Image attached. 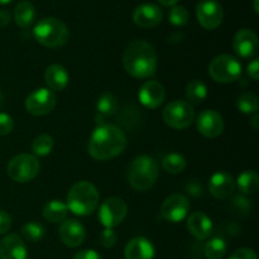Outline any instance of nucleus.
I'll return each mask as SVG.
<instances>
[{"mask_svg": "<svg viewBox=\"0 0 259 259\" xmlns=\"http://www.w3.org/2000/svg\"><path fill=\"white\" fill-rule=\"evenodd\" d=\"M126 147V137L119 126L113 124L98 125L88 144L89 154L98 161H108L123 153Z\"/></svg>", "mask_w": 259, "mask_h": 259, "instance_id": "obj_1", "label": "nucleus"}, {"mask_svg": "<svg viewBox=\"0 0 259 259\" xmlns=\"http://www.w3.org/2000/svg\"><path fill=\"white\" fill-rule=\"evenodd\" d=\"M158 56L151 43L137 39L129 43L124 51V68L136 78H148L156 73Z\"/></svg>", "mask_w": 259, "mask_h": 259, "instance_id": "obj_2", "label": "nucleus"}, {"mask_svg": "<svg viewBox=\"0 0 259 259\" xmlns=\"http://www.w3.org/2000/svg\"><path fill=\"white\" fill-rule=\"evenodd\" d=\"M98 189L89 181L76 182L67 195V207L77 217H88L99 205Z\"/></svg>", "mask_w": 259, "mask_h": 259, "instance_id": "obj_3", "label": "nucleus"}, {"mask_svg": "<svg viewBox=\"0 0 259 259\" xmlns=\"http://www.w3.org/2000/svg\"><path fill=\"white\" fill-rule=\"evenodd\" d=\"M159 176L158 163L149 156H139L128 168V180L131 186L137 191H147L151 189Z\"/></svg>", "mask_w": 259, "mask_h": 259, "instance_id": "obj_4", "label": "nucleus"}, {"mask_svg": "<svg viewBox=\"0 0 259 259\" xmlns=\"http://www.w3.org/2000/svg\"><path fill=\"white\" fill-rule=\"evenodd\" d=\"M33 35L38 43L48 48H57L66 45L70 37L68 28L57 18H43L35 24Z\"/></svg>", "mask_w": 259, "mask_h": 259, "instance_id": "obj_5", "label": "nucleus"}, {"mask_svg": "<svg viewBox=\"0 0 259 259\" xmlns=\"http://www.w3.org/2000/svg\"><path fill=\"white\" fill-rule=\"evenodd\" d=\"M209 75L217 82L229 83L239 80L242 76V65L232 55H219L209 65Z\"/></svg>", "mask_w": 259, "mask_h": 259, "instance_id": "obj_6", "label": "nucleus"}, {"mask_svg": "<svg viewBox=\"0 0 259 259\" xmlns=\"http://www.w3.org/2000/svg\"><path fill=\"white\" fill-rule=\"evenodd\" d=\"M40 169L39 161L33 154L22 153L13 157L8 163V175L13 181L18 184H25L38 176Z\"/></svg>", "mask_w": 259, "mask_h": 259, "instance_id": "obj_7", "label": "nucleus"}, {"mask_svg": "<svg viewBox=\"0 0 259 259\" xmlns=\"http://www.w3.org/2000/svg\"><path fill=\"white\" fill-rule=\"evenodd\" d=\"M164 123L177 131L189 128L195 120V109L185 100L171 101L162 113Z\"/></svg>", "mask_w": 259, "mask_h": 259, "instance_id": "obj_8", "label": "nucleus"}, {"mask_svg": "<svg viewBox=\"0 0 259 259\" xmlns=\"http://www.w3.org/2000/svg\"><path fill=\"white\" fill-rule=\"evenodd\" d=\"M126 214H128V206H126L125 201L116 196L106 199L99 209V219H100L101 224L110 229L121 224L123 220L125 219Z\"/></svg>", "mask_w": 259, "mask_h": 259, "instance_id": "obj_9", "label": "nucleus"}, {"mask_svg": "<svg viewBox=\"0 0 259 259\" xmlns=\"http://www.w3.org/2000/svg\"><path fill=\"white\" fill-rule=\"evenodd\" d=\"M56 95L52 90L40 88L30 93L25 99V109L29 114L34 116H43L50 114L55 109Z\"/></svg>", "mask_w": 259, "mask_h": 259, "instance_id": "obj_10", "label": "nucleus"}, {"mask_svg": "<svg viewBox=\"0 0 259 259\" xmlns=\"http://www.w3.org/2000/svg\"><path fill=\"white\" fill-rule=\"evenodd\" d=\"M196 17L202 28L207 30L217 29L224 19V9L217 0H204L197 4Z\"/></svg>", "mask_w": 259, "mask_h": 259, "instance_id": "obj_11", "label": "nucleus"}, {"mask_svg": "<svg viewBox=\"0 0 259 259\" xmlns=\"http://www.w3.org/2000/svg\"><path fill=\"white\" fill-rule=\"evenodd\" d=\"M190 211V202L185 195L172 194L163 201L161 215L169 223H180L186 219Z\"/></svg>", "mask_w": 259, "mask_h": 259, "instance_id": "obj_12", "label": "nucleus"}, {"mask_svg": "<svg viewBox=\"0 0 259 259\" xmlns=\"http://www.w3.org/2000/svg\"><path fill=\"white\" fill-rule=\"evenodd\" d=\"M197 131L206 138H217L224 131V120L215 110H202L196 120Z\"/></svg>", "mask_w": 259, "mask_h": 259, "instance_id": "obj_13", "label": "nucleus"}, {"mask_svg": "<svg viewBox=\"0 0 259 259\" xmlns=\"http://www.w3.org/2000/svg\"><path fill=\"white\" fill-rule=\"evenodd\" d=\"M163 19V12L153 3L138 5L133 12V22L141 28H153Z\"/></svg>", "mask_w": 259, "mask_h": 259, "instance_id": "obj_14", "label": "nucleus"}, {"mask_svg": "<svg viewBox=\"0 0 259 259\" xmlns=\"http://www.w3.org/2000/svg\"><path fill=\"white\" fill-rule=\"evenodd\" d=\"M138 98L142 105H144L146 108L157 109L163 104L164 98H166V90L158 81L149 80L141 86Z\"/></svg>", "mask_w": 259, "mask_h": 259, "instance_id": "obj_15", "label": "nucleus"}, {"mask_svg": "<svg viewBox=\"0 0 259 259\" xmlns=\"http://www.w3.org/2000/svg\"><path fill=\"white\" fill-rule=\"evenodd\" d=\"M61 242L68 248H77L86 238V230L80 222L75 219L63 220L60 227Z\"/></svg>", "mask_w": 259, "mask_h": 259, "instance_id": "obj_16", "label": "nucleus"}, {"mask_svg": "<svg viewBox=\"0 0 259 259\" xmlns=\"http://www.w3.org/2000/svg\"><path fill=\"white\" fill-rule=\"evenodd\" d=\"M235 53L243 58H250L258 51V37L252 29H240L235 33L233 39Z\"/></svg>", "mask_w": 259, "mask_h": 259, "instance_id": "obj_17", "label": "nucleus"}, {"mask_svg": "<svg viewBox=\"0 0 259 259\" xmlns=\"http://www.w3.org/2000/svg\"><path fill=\"white\" fill-rule=\"evenodd\" d=\"M28 250L19 235L9 234L0 240V259H27Z\"/></svg>", "mask_w": 259, "mask_h": 259, "instance_id": "obj_18", "label": "nucleus"}, {"mask_svg": "<svg viewBox=\"0 0 259 259\" xmlns=\"http://www.w3.org/2000/svg\"><path fill=\"white\" fill-rule=\"evenodd\" d=\"M235 190V181L227 172H217L209 181V191L215 199L225 200L233 195Z\"/></svg>", "mask_w": 259, "mask_h": 259, "instance_id": "obj_19", "label": "nucleus"}, {"mask_svg": "<svg viewBox=\"0 0 259 259\" xmlns=\"http://www.w3.org/2000/svg\"><path fill=\"white\" fill-rule=\"evenodd\" d=\"M156 250L153 244L147 238L136 237L129 240L124 248L125 259H153Z\"/></svg>", "mask_w": 259, "mask_h": 259, "instance_id": "obj_20", "label": "nucleus"}, {"mask_svg": "<svg viewBox=\"0 0 259 259\" xmlns=\"http://www.w3.org/2000/svg\"><path fill=\"white\" fill-rule=\"evenodd\" d=\"M187 229L196 239L205 240L211 235L212 222L206 214L201 211L192 212L187 218Z\"/></svg>", "mask_w": 259, "mask_h": 259, "instance_id": "obj_21", "label": "nucleus"}, {"mask_svg": "<svg viewBox=\"0 0 259 259\" xmlns=\"http://www.w3.org/2000/svg\"><path fill=\"white\" fill-rule=\"evenodd\" d=\"M70 75L67 70L62 65L53 63L48 66L45 71V81L50 90L52 91H61L68 85Z\"/></svg>", "mask_w": 259, "mask_h": 259, "instance_id": "obj_22", "label": "nucleus"}, {"mask_svg": "<svg viewBox=\"0 0 259 259\" xmlns=\"http://www.w3.org/2000/svg\"><path fill=\"white\" fill-rule=\"evenodd\" d=\"M15 23L23 29H27L34 23L35 19V8L28 0H23L17 4L14 9Z\"/></svg>", "mask_w": 259, "mask_h": 259, "instance_id": "obj_23", "label": "nucleus"}, {"mask_svg": "<svg viewBox=\"0 0 259 259\" xmlns=\"http://www.w3.org/2000/svg\"><path fill=\"white\" fill-rule=\"evenodd\" d=\"M118 108V99L113 95V94H104L99 98L98 103H96V110H98V115H96V123L99 125H103L104 118L106 116L113 115Z\"/></svg>", "mask_w": 259, "mask_h": 259, "instance_id": "obj_24", "label": "nucleus"}, {"mask_svg": "<svg viewBox=\"0 0 259 259\" xmlns=\"http://www.w3.org/2000/svg\"><path fill=\"white\" fill-rule=\"evenodd\" d=\"M68 207L61 200H51L43 206V218L50 223H60L67 218Z\"/></svg>", "mask_w": 259, "mask_h": 259, "instance_id": "obj_25", "label": "nucleus"}, {"mask_svg": "<svg viewBox=\"0 0 259 259\" xmlns=\"http://www.w3.org/2000/svg\"><path fill=\"white\" fill-rule=\"evenodd\" d=\"M185 95H186L187 103L191 105H199L206 99L207 88L202 81L192 80L187 83Z\"/></svg>", "mask_w": 259, "mask_h": 259, "instance_id": "obj_26", "label": "nucleus"}, {"mask_svg": "<svg viewBox=\"0 0 259 259\" xmlns=\"http://www.w3.org/2000/svg\"><path fill=\"white\" fill-rule=\"evenodd\" d=\"M237 185L244 195L255 194L259 189V176L255 171H244L238 176Z\"/></svg>", "mask_w": 259, "mask_h": 259, "instance_id": "obj_27", "label": "nucleus"}, {"mask_svg": "<svg viewBox=\"0 0 259 259\" xmlns=\"http://www.w3.org/2000/svg\"><path fill=\"white\" fill-rule=\"evenodd\" d=\"M186 159L180 153L167 154L163 161H162V166H163L164 171L171 175H179L184 172V169L186 168Z\"/></svg>", "mask_w": 259, "mask_h": 259, "instance_id": "obj_28", "label": "nucleus"}, {"mask_svg": "<svg viewBox=\"0 0 259 259\" xmlns=\"http://www.w3.org/2000/svg\"><path fill=\"white\" fill-rule=\"evenodd\" d=\"M227 242L223 238H212L205 244L204 253L207 259H222L227 253Z\"/></svg>", "mask_w": 259, "mask_h": 259, "instance_id": "obj_29", "label": "nucleus"}, {"mask_svg": "<svg viewBox=\"0 0 259 259\" xmlns=\"http://www.w3.org/2000/svg\"><path fill=\"white\" fill-rule=\"evenodd\" d=\"M238 110L242 111L243 114H257L259 109L258 98L250 91H245L242 95H239L237 100Z\"/></svg>", "mask_w": 259, "mask_h": 259, "instance_id": "obj_30", "label": "nucleus"}, {"mask_svg": "<svg viewBox=\"0 0 259 259\" xmlns=\"http://www.w3.org/2000/svg\"><path fill=\"white\" fill-rule=\"evenodd\" d=\"M22 235L25 240L32 243L40 242L46 235V229L40 223L29 222L22 227Z\"/></svg>", "mask_w": 259, "mask_h": 259, "instance_id": "obj_31", "label": "nucleus"}, {"mask_svg": "<svg viewBox=\"0 0 259 259\" xmlns=\"http://www.w3.org/2000/svg\"><path fill=\"white\" fill-rule=\"evenodd\" d=\"M53 147H55V141L50 134H40V136L35 137L34 141L32 143V151L35 156L45 157L52 152Z\"/></svg>", "mask_w": 259, "mask_h": 259, "instance_id": "obj_32", "label": "nucleus"}, {"mask_svg": "<svg viewBox=\"0 0 259 259\" xmlns=\"http://www.w3.org/2000/svg\"><path fill=\"white\" fill-rule=\"evenodd\" d=\"M168 19L171 24L176 25V27H184L189 22V12L185 7L174 5L168 13Z\"/></svg>", "mask_w": 259, "mask_h": 259, "instance_id": "obj_33", "label": "nucleus"}, {"mask_svg": "<svg viewBox=\"0 0 259 259\" xmlns=\"http://www.w3.org/2000/svg\"><path fill=\"white\" fill-rule=\"evenodd\" d=\"M99 240H100V244L103 245L104 248H111L116 244L118 242V235L110 228H105V229L101 232L100 237H99Z\"/></svg>", "mask_w": 259, "mask_h": 259, "instance_id": "obj_34", "label": "nucleus"}, {"mask_svg": "<svg viewBox=\"0 0 259 259\" xmlns=\"http://www.w3.org/2000/svg\"><path fill=\"white\" fill-rule=\"evenodd\" d=\"M14 129V120L9 114L0 113V136H8Z\"/></svg>", "mask_w": 259, "mask_h": 259, "instance_id": "obj_35", "label": "nucleus"}, {"mask_svg": "<svg viewBox=\"0 0 259 259\" xmlns=\"http://www.w3.org/2000/svg\"><path fill=\"white\" fill-rule=\"evenodd\" d=\"M229 259H257V254L250 248H239L230 255Z\"/></svg>", "mask_w": 259, "mask_h": 259, "instance_id": "obj_36", "label": "nucleus"}, {"mask_svg": "<svg viewBox=\"0 0 259 259\" xmlns=\"http://www.w3.org/2000/svg\"><path fill=\"white\" fill-rule=\"evenodd\" d=\"M233 205L235 206V209L240 210V211H250L252 210V202L250 200H248L244 196H237L233 199Z\"/></svg>", "mask_w": 259, "mask_h": 259, "instance_id": "obj_37", "label": "nucleus"}, {"mask_svg": "<svg viewBox=\"0 0 259 259\" xmlns=\"http://www.w3.org/2000/svg\"><path fill=\"white\" fill-rule=\"evenodd\" d=\"M185 189H186L187 194H190L194 197H200L204 195V187H202V185L200 184L199 181L189 182V184L185 186Z\"/></svg>", "mask_w": 259, "mask_h": 259, "instance_id": "obj_38", "label": "nucleus"}, {"mask_svg": "<svg viewBox=\"0 0 259 259\" xmlns=\"http://www.w3.org/2000/svg\"><path fill=\"white\" fill-rule=\"evenodd\" d=\"M10 228H12V218L7 211L0 209V235L9 232Z\"/></svg>", "mask_w": 259, "mask_h": 259, "instance_id": "obj_39", "label": "nucleus"}, {"mask_svg": "<svg viewBox=\"0 0 259 259\" xmlns=\"http://www.w3.org/2000/svg\"><path fill=\"white\" fill-rule=\"evenodd\" d=\"M73 259H101L100 254L94 249H83L76 253Z\"/></svg>", "mask_w": 259, "mask_h": 259, "instance_id": "obj_40", "label": "nucleus"}, {"mask_svg": "<svg viewBox=\"0 0 259 259\" xmlns=\"http://www.w3.org/2000/svg\"><path fill=\"white\" fill-rule=\"evenodd\" d=\"M247 73L248 76H249L252 80L257 81L259 78V61L255 58V60H253L252 62L248 65L247 67Z\"/></svg>", "mask_w": 259, "mask_h": 259, "instance_id": "obj_41", "label": "nucleus"}, {"mask_svg": "<svg viewBox=\"0 0 259 259\" xmlns=\"http://www.w3.org/2000/svg\"><path fill=\"white\" fill-rule=\"evenodd\" d=\"M12 15L8 10H0V27H5L10 23Z\"/></svg>", "mask_w": 259, "mask_h": 259, "instance_id": "obj_42", "label": "nucleus"}, {"mask_svg": "<svg viewBox=\"0 0 259 259\" xmlns=\"http://www.w3.org/2000/svg\"><path fill=\"white\" fill-rule=\"evenodd\" d=\"M159 4L164 5V7H174L179 3V0H158Z\"/></svg>", "mask_w": 259, "mask_h": 259, "instance_id": "obj_43", "label": "nucleus"}, {"mask_svg": "<svg viewBox=\"0 0 259 259\" xmlns=\"http://www.w3.org/2000/svg\"><path fill=\"white\" fill-rule=\"evenodd\" d=\"M250 125H252L254 129L259 128V115H258V114H254L253 119L250 120Z\"/></svg>", "mask_w": 259, "mask_h": 259, "instance_id": "obj_44", "label": "nucleus"}, {"mask_svg": "<svg viewBox=\"0 0 259 259\" xmlns=\"http://www.w3.org/2000/svg\"><path fill=\"white\" fill-rule=\"evenodd\" d=\"M253 7H254V12L259 13V7H258V0H253Z\"/></svg>", "mask_w": 259, "mask_h": 259, "instance_id": "obj_45", "label": "nucleus"}, {"mask_svg": "<svg viewBox=\"0 0 259 259\" xmlns=\"http://www.w3.org/2000/svg\"><path fill=\"white\" fill-rule=\"evenodd\" d=\"M13 0H0V5H7L9 3H12Z\"/></svg>", "mask_w": 259, "mask_h": 259, "instance_id": "obj_46", "label": "nucleus"}, {"mask_svg": "<svg viewBox=\"0 0 259 259\" xmlns=\"http://www.w3.org/2000/svg\"><path fill=\"white\" fill-rule=\"evenodd\" d=\"M3 103H4V96H3L2 91H0V108L3 106Z\"/></svg>", "mask_w": 259, "mask_h": 259, "instance_id": "obj_47", "label": "nucleus"}]
</instances>
